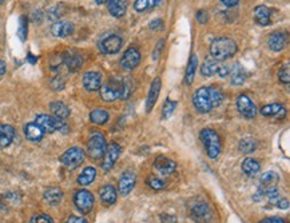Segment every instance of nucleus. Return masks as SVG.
<instances>
[{"label":"nucleus","instance_id":"nucleus-46","mask_svg":"<svg viewBox=\"0 0 290 223\" xmlns=\"http://www.w3.org/2000/svg\"><path fill=\"white\" fill-rule=\"evenodd\" d=\"M151 30H161V28L164 27V20H161V19H155L153 22L150 23L149 26Z\"/></svg>","mask_w":290,"mask_h":223},{"label":"nucleus","instance_id":"nucleus-34","mask_svg":"<svg viewBox=\"0 0 290 223\" xmlns=\"http://www.w3.org/2000/svg\"><path fill=\"white\" fill-rule=\"evenodd\" d=\"M161 3L162 0H136L134 3V9L138 12H146L161 5Z\"/></svg>","mask_w":290,"mask_h":223},{"label":"nucleus","instance_id":"nucleus-52","mask_svg":"<svg viewBox=\"0 0 290 223\" xmlns=\"http://www.w3.org/2000/svg\"><path fill=\"white\" fill-rule=\"evenodd\" d=\"M110 0H95L96 4H106V3H109Z\"/></svg>","mask_w":290,"mask_h":223},{"label":"nucleus","instance_id":"nucleus-45","mask_svg":"<svg viewBox=\"0 0 290 223\" xmlns=\"http://www.w3.org/2000/svg\"><path fill=\"white\" fill-rule=\"evenodd\" d=\"M197 20H198L201 24H205V23L208 20V14L205 9H200V11L197 12Z\"/></svg>","mask_w":290,"mask_h":223},{"label":"nucleus","instance_id":"nucleus-32","mask_svg":"<svg viewBox=\"0 0 290 223\" xmlns=\"http://www.w3.org/2000/svg\"><path fill=\"white\" fill-rule=\"evenodd\" d=\"M261 114L263 116H282L285 115V108L280 103H272L263 106L261 108Z\"/></svg>","mask_w":290,"mask_h":223},{"label":"nucleus","instance_id":"nucleus-31","mask_svg":"<svg viewBox=\"0 0 290 223\" xmlns=\"http://www.w3.org/2000/svg\"><path fill=\"white\" fill-rule=\"evenodd\" d=\"M109 112L106 111L104 108H95L92 110L90 114V121L94 123V125L103 126L109 122Z\"/></svg>","mask_w":290,"mask_h":223},{"label":"nucleus","instance_id":"nucleus-6","mask_svg":"<svg viewBox=\"0 0 290 223\" xmlns=\"http://www.w3.org/2000/svg\"><path fill=\"white\" fill-rule=\"evenodd\" d=\"M86 158V152L83 151L81 147H71L66 150L60 156V162L64 167L70 170H74L82 165Z\"/></svg>","mask_w":290,"mask_h":223},{"label":"nucleus","instance_id":"nucleus-44","mask_svg":"<svg viewBox=\"0 0 290 223\" xmlns=\"http://www.w3.org/2000/svg\"><path fill=\"white\" fill-rule=\"evenodd\" d=\"M164 45H165L164 41L158 42V45H155L154 54H153V59H154V60H158L159 59V56H161V54H162V51H164Z\"/></svg>","mask_w":290,"mask_h":223},{"label":"nucleus","instance_id":"nucleus-4","mask_svg":"<svg viewBox=\"0 0 290 223\" xmlns=\"http://www.w3.org/2000/svg\"><path fill=\"white\" fill-rule=\"evenodd\" d=\"M201 140L205 144L206 152L210 159H215L221 154V140L218 134L211 129H205L201 131Z\"/></svg>","mask_w":290,"mask_h":223},{"label":"nucleus","instance_id":"nucleus-9","mask_svg":"<svg viewBox=\"0 0 290 223\" xmlns=\"http://www.w3.org/2000/svg\"><path fill=\"white\" fill-rule=\"evenodd\" d=\"M74 203L82 214H88L94 207V195L88 190H79L74 195Z\"/></svg>","mask_w":290,"mask_h":223},{"label":"nucleus","instance_id":"nucleus-19","mask_svg":"<svg viewBox=\"0 0 290 223\" xmlns=\"http://www.w3.org/2000/svg\"><path fill=\"white\" fill-rule=\"evenodd\" d=\"M63 62L66 63V66H67L70 71L75 72L82 67L83 58L82 55L77 52V51H67L63 55Z\"/></svg>","mask_w":290,"mask_h":223},{"label":"nucleus","instance_id":"nucleus-53","mask_svg":"<svg viewBox=\"0 0 290 223\" xmlns=\"http://www.w3.org/2000/svg\"><path fill=\"white\" fill-rule=\"evenodd\" d=\"M4 1H5V0H0V5L3 4V3H4Z\"/></svg>","mask_w":290,"mask_h":223},{"label":"nucleus","instance_id":"nucleus-43","mask_svg":"<svg viewBox=\"0 0 290 223\" xmlns=\"http://www.w3.org/2000/svg\"><path fill=\"white\" fill-rule=\"evenodd\" d=\"M18 34L22 41H24V39H26V36H27V20H26L24 18L20 19V28H19Z\"/></svg>","mask_w":290,"mask_h":223},{"label":"nucleus","instance_id":"nucleus-14","mask_svg":"<svg viewBox=\"0 0 290 223\" xmlns=\"http://www.w3.org/2000/svg\"><path fill=\"white\" fill-rule=\"evenodd\" d=\"M135 174L132 171H124L118 182V191L122 196L128 195L135 186Z\"/></svg>","mask_w":290,"mask_h":223},{"label":"nucleus","instance_id":"nucleus-5","mask_svg":"<svg viewBox=\"0 0 290 223\" xmlns=\"http://www.w3.org/2000/svg\"><path fill=\"white\" fill-rule=\"evenodd\" d=\"M35 123L41 126L45 134H52L55 131L67 133V125L62 119L48 114H39L35 119Z\"/></svg>","mask_w":290,"mask_h":223},{"label":"nucleus","instance_id":"nucleus-50","mask_svg":"<svg viewBox=\"0 0 290 223\" xmlns=\"http://www.w3.org/2000/svg\"><path fill=\"white\" fill-rule=\"evenodd\" d=\"M221 3H222L223 5L229 7V8H231V7H236V5L240 3V0H221Z\"/></svg>","mask_w":290,"mask_h":223},{"label":"nucleus","instance_id":"nucleus-42","mask_svg":"<svg viewBox=\"0 0 290 223\" xmlns=\"http://www.w3.org/2000/svg\"><path fill=\"white\" fill-rule=\"evenodd\" d=\"M272 203L274 206H277L278 209H282V210H288L289 209V201L286 199V198H281V196L278 195L276 198V199H273Z\"/></svg>","mask_w":290,"mask_h":223},{"label":"nucleus","instance_id":"nucleus-30","mask_svg":"<svg viewBox=\"0 0 290 223\" xmlns=\"http://www.w3.org/2000/svg\"><path fill=\"white\" fill-rule=\"evenodd\" d=\"M50 110L52 112V115L59 118L62 121L70 116V108L63 102H52L50 104Z\"/></svg>","mask_w":290,"mask_h":223},{"label":"nucleus","instance_id":"nucleus-23","mask_svg":"<svg viewBox=\"0 0 290 223\" xmlns=\"http://www.w3.org/2000/svg\"><path fill=\"white\" fill-rule=\"evenodd\" d=\"M127 0H110L107 3V9L114 18H122L127 11Z\"/></svg>","mask_w":290,"mask_h":223},{"label":"nucleus","instance_id":"nucleus-21","mask_svg":"<svg viewBox=\"0 0 290 223\" xmlns=\"http://www.w3.org/2000/svg\"><path fill=\"white\" fill-rule=\"evenodd\" d=\"M229 76H230V83L234 86H241L244 85L248 78V74H246L245 68L242 67L238 63H234L233 66L229 70Z\"/></svg>","mask_w":290,"mask_h":223},{"label":"nucleus","instance_id":"nucleus-10","mask_svg":"<svg viewBox=\"0 0 290 223\" xmlns=\"http://www.w3.org/2000/svg\"><path fill=\"white\" fill-rule=\"evenodd\" d=\"M121 151H122V148H121L118 143H111V144L107 146V148H106V151L103 154V161H102V169H103V171L107 173V171L113 169L114 165L118 161Z\"/></svg>","mask_w":290,"mask_h":223},{"label":"nucleus","instance_id":"nucleus-33","mask_svg":"<svg viewBox=\"0 0 290 223\" xmlns=\"http://www.w3.org/2000/svg\"><path fill=\"white\" fill-rule=\"evenodd\" d=\"M197 68H198V56H197L195 54H193L190 56V60H189V64H187V68H186V76H185L186 85L190 86L191 83L194 82Z\"/></svg>","mask_w":290,"mask_h":223},{"label":"nucleus","instance_id":"nucleus-13","mask_svg":"<svg viewBox=\"0 0 290 223\" xmlns=\"http://www.w3.org/2000/svg\"><path fill=\"white\" fill-rule=\"evenodd\" d=\"M191 217L197 223H211L213 219V213L210 210V206L207 203L201 202L198 205H195L191 209Z\"/></svg>","mask_w":290,"mask_h":223},{"label":"nucleus","instance_id":"nucleus-7","mask_svg":"<svg viewBox=\"0 0 290 223\" xmlns=\"http://www.w3.org/2000/svg\"><path fill=\"white\" fill-rule=\"evenodd\" d=\"M107 148V142L106 138L103 136L102 133H92L88 144H87V154L92 158V159H99L102 158Z\"/></svg>","mask_w":290,"mask_h":223},{"label":"nucleus","instance_id":"nucleus-48","mask_svg":"<svg viewBox=\"0 0 290 223\" xmlns=\"http://www.w3.org/2000/svg\"><path fill=\"white\" fill-rule=\"evenodd\" d=\"M259 223H285V221L278 217H272V218H265L262 219Z\"/></svg>","mask_w":290,"mask_h":223},{"label":"nucleus","instance_id":"nucleus-40","mask_svg":"<svg viewBox=\"0 0 290 223\" xmlns=\"http://www.w3.org/2000/svg\"><path fill=\"white\" fill-rule=\"evenodd\" d=\"M278 79L282 82V83H289L290 82V70H289V63H286L285 66H282L278 71Z\"/></svg>","mask_w":290,"mask_h":223},{"label":"nucleus","instance_id":"nucleus-11","mask_svg":"<svg viewBox=\"0 0 290 223\" xmlns=\"http://www.w3.org/2000/svg\"><path fill=\"white\" fill-rule=\"evenodd\" d=\"M141 63V52L135 47H130L126 49V52L123 54L121 59V66L126 71H132L134 68L138 67V64Z\"/></svg>","mask_w":290,"mask_h":223},{"label":"nucleus","instance_id":"nucleus-39","mask_svg":"<svg viewBox=\"0 0 290 223\" xmlns=\"http://www.w3.org/2000/svg\"><path fill=\"white\" fill-rule=\"evenodd\" d=\"M147 184H149V187H151L153 190H162L165 187V182L162 179L157 178L154 175H151L147 178Z\"/></svg>","mask_w":290,"mask_h":223},{"label":"nucleus","instance_id":"nucleus-47","mask_svg":"<svg viewBox=\"0 0 290 223\" xmlns=\"http://www.w3.org/2000/svg\"><path fill=\"white\" fill-rule=\"evenodd\" d=\"M51 86H52V89H54L59 91V89H62L64 87V83L60 78H55L54 81H52V83H51Z\"/></svg>","mask_w":290,"mask_h":223},{"label":"nucleus","instance_id":"nucleus-41","mask_svg":"<svg viewBox=\"0 0 290 223\" xmlns=\"http://www.w3.org/2000/svg\"><path fill=\"white\" fill-rule=\"evenodd\" d=\"M30 223H54V221H52V218H51L50 215L39 214L35 215V217H32Z\"/></svg>","mask_w":290,"mask_h":223},{"label":"nucleus","instance_id":"nucleus-26","mask_svg":"<svg viewBox=\"0 0 290 223\" xmlns=\"http://www.w3.org/2000/svg\"><path fill=\"white\" fill-rule=\"evenodd\" d=\"M219 66H221V63L218 62L217 59L206 58L205 59V62L202 63V66H201V74H202L205 78L213 76L214 74H217L218 72Z\"/></svg>","mask_w":290,"mask_h":223},{"label":"nucleus","instance_id":"nucleus-29","mask_svg":"<svg viewBox=\"0 0 290 223\" xmlns=\"http://www.w3.org/2000/svg\"><path fill=\"white\" fill-rule=\"evenodd\" d=\"M44 201L50 205H58L63 199V191L59 187H50L44 191Z\"/></svg>","mask_w":290,"mask_h":223},{"label":"nucleus","instance_id":"nucleus-18","mask_svg":"<svg viewBox=\"0 0 290 223\" xmlns=\"http://www.w3.org/2000/svg\"><path fill=\"white\" fill-rule=\"evenodd\" d=\"M161 86H162L161 78H155L150 86L149 95H147V100H146V112L151 111L155 106V103L159 98V92H161Z\"/></svg>","mask_w":290,"mask_h":223},{"label":"nucleus","instance_id":"nucleus-25","mask_svg":"<svg viewBox=\"0 0 290 223\" xmlns=\"http://www.w3.org/2000/svg\"><path fill=\"white\" fill-rule=\"evenodd\" d=\"M254 19L255 22L259 26H269L272 23V19H270V9L266 7V5H257L254 8Z\"/></svg>","mask_w":290,"mask_h":223},{"label":"nucleus","instance_id":"nucleus-49","mask_svg":"<svg viewBox=\"0 0 290 223\" xmlns=\"http://www.w3.org/2000/svg\"><path fill=\"white\" fill-rule=\"evenodd\" d=\"M66 223H87V221L84 218H81V217H75V215H73V217H70V218L67 219V222Z\"/></svg>","mask_w":290,"mask_h":223},{"label":"nucleus","instance_id":"nucleus-51","mask_svg":"<svg viewBox=\"0 0 290 223\" xmlns=\"http://www.w3.org/2000/svg\"><path fill=\"white\" fill-rule=\"evenodd\" d=\"M7 71V66H5V63L0 59V76H3Z\"/></svg>","mask_w":290,"mask_h":223},{"label":"nucleus","instance_id":"nucleus-20","mask_svg":"<svg viewBox=\"0 0 290 223\" xmlns=\"http://www.w3.org/2000/svg\"><path fill=\"white\" fill-rule=\"evenodd\" d=\"M74 24L71 22H56L52 24L51 27V32L52 35L56 36V38H67V36L73 35L74 34Z\"/></svg>","mask_w":290,"mask_h":223},{"label":"nucleus","instance_id":"nucleus-27","mask_svg":"<svg viewBox=\"0 0 290 223\" xmlns=\"http://www.w3.org/2000/svg\"><path fill=\"white\" fill-rule=\"evenodd\" d=\"M278 180H280L278 174L273 173V171H268V173L262 174V177L259 179V190H268V188L277 187Z\"/></svg>","mask_w":290,"mask_h":223},{"label":"nucleus","instance_id":"nucleus-8","mask_svg":"<svg viewBox=\"0 0 290 223\" xmlns=\"http://www.w3.org/2000/svg\"><path fill=\"white\" fill-rule=\"evenodd\" d=\"M99 49L100 52H103L106 55H115L118 54L123 45L122 38L118 35H107L102 38V41L99 42Z\"/></svg>","mask_w":290,"mask_h":223},{"label":"nucleus","instance_id":"nucleus-22","mask_svg":"<svg viewBox=\"0 0 290 223\" xmlns=\"http://www.w3.org/2000/svg\"><path fill=\"white\" fill-rule=\"evenodd\" d=\"M44 131L41 130V127L35 122L27 123L24 126V135L30 142H39L44 136Z\"/></svg>","mask_w":290,"mask_h":223},{"label":"nucleus","instance_id":"nucleus-1","mask_svg":"<svg viewBox=\"0 0 290 223\" xmlns=\"http://www.w3.org/2000/svg\"><path fill=\"white\" fill-rule=\"evenodd\" d=\"M223 92L217 87H201L195 89L193 95V104L195 110L201 114H207L213 108L218 107L223 102Z\"/></svg>","mask_w":290,"mask_h":223},{"label":"nucleus","instance_id":"nucleus-36","mask_svg":"<svg viewBox=\"0 0 290 223\" xmlns=\"http://www.w3.org/2000/svg\"><path fill=\"white\" fill-rule=\"evenodd\" d=\"M261 169V165H259L258 161H255L253 158H246L244 163H242V170H244V173L246 175H249V177H254V175L257 174Z\"/></svg>","mask_w":290,"mask_h":223},{"label":"nucleus","instance_id":"nucleus-12","mask_svg":"<svg viewBox=\"0 0 290 223\" xmlns=\"http://www.w3.org/2000/svg\"><path fill=\"white\" fill-rule=\"evenodd\" d=\"M237 108H238V112H240L241 115L246 118V119H251L258 112L255 104L251 102V99L248 95H240L237 98Z\"/></svg>","mask_w":290,"mask_h":223},{"label":"nucleus","instance_id":"nucleus-3","mask_svg":"<svg viewBox=\"0 0 290 223\" xmlns=\"http://www.w3.org/2000/svg\"><path fill=\"white\" fill-rule=\"evenodd\" d=\"M123 86H124V79L111 78L109 82H106L99 89L100 98L107 103L115 102L117 99H122Z\"/></svg>","mask_w":290,"mask_h":223},{"label":"nucleus","instance_id":"nucleus-38","mask_svg":"<svg viewBox=\"0 0 290 223\" xmlns=\"http://www.w3.org/2000/svg\"><path fill=\"white\" fill-rule=\"evenodd\" d=\"M177 102H174V100H166V103L164 104V110H162V119H168L170 116L172 115V112L174 110L177 108Z\"/></svg>","mask_w":290,"mask_h":223},{"label":"nucleus","instance_id":"nucleus-17","mask_svg":"<svg viewBox=\"0 0 290 223\" xmlns=\"http://www.w3.org/2000/svg\"><path fill=\"white\" fill-rule=\"evenodd\" d=\"M83 86L87 91H98L102 87V75L96 71H88L83 75Z\"/></svg>","mask_w":290,"mask_h":223},{"label":"nucleus","instance_id":"nucleus-2","mask_svg":"<svg viewBox=\"0 0 290 223\" xmlns=\"http://www.w3.org/2000/svg\"><path fill=\"white\" fill-rule=\"evenodd\" d=\"M237 49V43L231 38H227V36H219V38H215L211 45H210V54H211V58L217 59L218 62H223V60H227V59L233 58L236 55Z\"/></svg>","mask_w":290,"mask_h":223},{"label":"nucleus","instance_id":"nucleus-35","mask_svg":"<svg viewBox=\"0 0 290 223\" xmlns=\"http://www.w3.org/2000/svg\"><path fill=\"white\" fill-rule=\"evenodd\" d=\"M96 177V170L94 167H86V169L83 170L82 174L79 175V178H78V183L81 184V186H88L91 183L95 180Z\"/></svg>","mask_w":290,"mask_h":223},{"label":"nucleus","instance_id":"nucleus-37","mask_svg":"<svg viewBox=\"0 0 290 223\" xmlns=\"http://www.w3.org/2000/svg\"><path fill=\"white\" fill-rule=\"evenodd\" d=\"M255 142H254L253 139H250V138H245V139H242L240 142V150L244 154H250V152H253L254 150H255Z\"/></svg>","mask_w":290,"mask_h":223},{"label":"nucleus","instance_id":"nucleus-24","mask_svg":"<svg viewBox=\"0 0 290 223\" xmlns=\"http://www.w3.org/2000/svg\"><path fill=\"white\" fill-rule=\"evenodd\" d=\"M15 129L9 125H0V148L8 147L14 142Z\"/></svg>","mask_w":290,"mask_h":223},{"label":"nucleus","instance_id":"nucleus-16","mask_svg":"<svg viewBox=\"0 0 290 223\" xmlns=\"http://www.w3.org/2000/svg\"><path fill=\"white\" fill-rule=\"evenodd\" d=\"M286 42H288V35L285 32L276 31L270 34L268 38V45L269 48L274 51V52H280L286 47Z\"/></svg>","mask_w":290,"mask_h":223},{"label":"nucleus","instance_id":"nucleus-28","mask_svg":"<svg viewBox=\"0 0 290 223\" xmlns=\"http://www.w3.org/2000/svg\"><path fill=\"white\" fill-rule=\"evenodd\" d=\"M99 196L100 201L103 202L104 205L111 206L117 202V190H115L113 186L107 184V186H104V187L100 188Z\"/></svg>","mask_w":290,"mask_h":223},{"label":"nucleus","instance_id":"nucleus-15","mask_svg":"<svg viewBox=\"0 0 290 223\" xmlns=\"http://www.w3.org/2000/svg\"><path fill=\"white\" fill-rule=\"evenodd\" d=\"M155 170L158 171L159 174L162 175H171L175 170H177V163L171 161L167 156L161 155L158 156L154 162Z\"/></svg>","mask_w":290,"mask_h":223}]
</instances>
